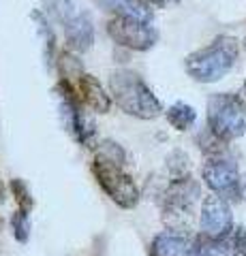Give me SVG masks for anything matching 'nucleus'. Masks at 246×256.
Masks as SVG:
<instances>
[{"instance_id":"obj_19","label":"nucleus","mask_w":246,"mask_h":256,"mask_svg":"<svg viewBox=\"0 0 246 256\" xmlns=\"http://www.w3.org/2000/svg\"><path fill=\"white\" fill-rule=\"evenodd\" d=\"M146 2L150 6H156V9H165V6H169V4H176L178 0H146Z\"/></svg>"},{"instance_id":"obj_11","label":"nucleus","mask_w":246,"mask_h":256,"mask_svg":"<svg viewBox=\"0 0 246 256\" xmlns=\"http://www.w3.org/2000/svg\"><path fill=\"white\" fill-rule=\"evenodd\" d=\"M65 34H67V43L73 52H88L94 41V28H92V20L88 13H75L67 24H65Z\"/></svg>"},{"instance_id":"obj_1","label":"nucleus","mask_w":246,"mask_h":256,"mask_svg":"<svg viewBox=\"0 0 246 256\" xmlns=\"http://www.w3.org/2000/svg\"><path fill=\"white\" fill-rule=\"evenodd\" d=\"M237 54H240V45L233 36H218L208 47L186 56L184 68L195 82L214 84L235 66Z\"/></svg>"},{"instance_id":"obj_20","label":"nucleus","mask_w":246,"mask_h":256,"mask_svg":"<svg viewBox=\"0 0 246 256\" xmlns=\"http://www.w3.org/2000/svg\"><path fill=\"white\" fill-rule=\"evenodd\" d=\"M242 98L246 100V82H244V86H242Z\"/></svg>"},{"instance_id":"obj_5","label":"nucleus","mask_w":246,"mask_h":256,"mask_svg":"<svg viewBox=\"0 0 246 256\" xmlns=\"http://www.w3.org/2000/svg\"><path fill=\"white\" fill-rule=\"evenodd\" d=\"M203 182L214 194L223 196L225 201H240L242 198V180L233 160L223 156H212L201 169Z\"/></svg>"},{"instance_id":"obj_7","label":"nucleus","mask_w":246,"mask_h":256,"mask_svg":"<svg viewBox=\"0 0 246 256\" xmlns=\"http://www.w3.org/2000/svg\"><path fill=\"white\" fill-rule=\"evenodd\" d=\"M60 111L71 137L77 143H82V146L90 148L94 137V124L84 116L82 107H79V96L73 92V88H71L67 79L60 84Z\"/></svg>"},{"instance_id":"obj_3","label":"nucleus","mask_w":246,"mask_h":256,"mask_svg":"<svg viewBox=\"0 0 246 256\" xmlns=\"http://www.w3.org/2000/svg\"><path fill=\"white\" fill-rule=\"evenodd\" d=\"M208 128L225 143L240 139L246 132V100L242 94H212L208 98Z\"/></svg>"},{"instance_id":"obj_14","label":"nucleus","mask_w":246,"mask_h":256,"mask_svg":"<svg viewBox=\"0 0 246 256\" xmlns=\"http://www.w3.org/2000/svg\"><path fill=\"white\" fill-rule=\"evenodd\" d=\"M193 256H237V248L231 235L223 239H212L203 235L193 244Z\"/></svg>"},{"instance_id":"obj_15","label":"nucleus","mask_w":246,"mask_h":256,"mask_svg":"<svg viewBox=\"0 0 246 256\" xmlns=\"http://www.w3.org/2000/svg\"><path fill=\"white\" fill-rule=\"evenodd\" d=\"M195 120H197V111L182 100L173 102L167 109V122L176 128V130H188V128L195 124Z\"/></svg>"},{"instance_id":"obj_4","label":"nucleus","mask_w":246,"mask_h":256,"mask_svg":"<svg viewBox=\"0 0 246 256\" xmlns=\"http://www.w3.org/2000/svg\"><path fill=\"white\" fill-rule=\"evenodd\" d=\"M120 160L114 158H105L97 154L92 162V173L97 182L101 184V188L105 190V194L112 198V201L122 207V210H133L135 205L139 203V190L135 186V182L129 173L122 171Z\"/></svg>"},{"instance_id":"obj_9","label":"nucleus","mask_w":246,"mask_h":256,"mask_svg":"<svg viewBox=\"0 0 246 256\" xmlns=\"http://www.w3.org/2000/svg\"><path fill=\"white\" fill-rule=\"evenodd\" d=\"M199 196V186L190 180V175L180 180H173L171 186L165 192V214L186 216L190 207Z\"/></svg>"},{"instance_id":"obj_17","label":"nucleus","mask_w":246,"mask_h":256,"mask_svg":"<svg viewBox=\"0 0 246 256\" xmlns=\"http://www.w3.org/2000/svg\"><path fill=\"white\" fill-rule=\"evenodd\" d=\"M11 192H13L15 201H18V205H20V210H24V212L33 210V196H30V190L26 188V184H24L22 180L11 182Z\"/></svg>"},{"instance_id":"obj_21","label":"nucleus","mask_w":246,"mask_h":256,"mask_svg":"<svg viewBox=\"0 0 246 256\" xmlns=\"http://www.w3.org/2000/svg\"><path fill=\"white\" fill-rule=\"evenodd\" d=\"M242 196H244V198H246V182H244V184H242Z\"/></svg>"},{"instance_id":"obj_18","label":"nucleus","mask_w":246,"mask_h":256,"mask_svg":"<svg viewBox=\"0 0 246 256\" xmlns=\"http://www.w3.org/2000/svg\"><path fill=\"white\" fill-rule=\"evenodd\" d=\"M167 166L173 175V180H180V178H186L188 175V158L186 154L182 152H173V154L167 158Z\"/></svg>"},{"instance_id":"obj_8","label":"nucleus","mask_w":246,"mask_h":256,"mask_svg":"<svg viewBox=\"0 0 246 256\" xmlns=\"http://www.w3.org/2000/svg\"><path fill=\"white\" fill-rule=\"evenodd\" d=\"M201 235L212 239H223L233 233V216L229 201H225L218 194H210L201 203V216H199Z\"/></svg>"},{"instance_id":"obj_13","label":"nucleus","mask_w":246,"mask_h":256,"mask_svg":"<svg viewBox=\"0 0 246 256\" xmlns=\"http://www.w3.org/2000/svg\"><path fill=\"white\" fill-rule=\"evenodd\" d=\"M101 4L105 9H112L116 15H126V18L152 24V11L146 0H101Z\"/></svg>"},{"instance_id":"obj_2","label":"nucleus","mask_w":246,"mask_h":256,"mask_svg":"<svg viewBox=\"0 0 246 256\" xmlns=\"http://www.w3.org/2000/svg\"><path fill=\"white\" fill-rule=\"evenodd\" d=\"M109 90L124 114L135 116L139 120H154L163 114L161 100L154 92L144 84V79L133 70H116L109 77Z\"/></svg>"},{"instance_id":"obj_6","label":"nucleus","mask_w":246,"mask_h":256,"mask_svg":"<svg viewBox=\"0 0 246 256\" xmlns=\"http://www.w3.org/2000/svg\"><path fill=\"white\" fill-rule=\"evenodd\" d=\"M107 32L118 45H124L135 52H146L158 41V32L150 22H141L126 15H116L109 20Z\"/></svg>"},{"instance_id":"obj_22","label":"nucleus","mask_w":246,"mask_h":256,"mask_svg":"<svg viewBox=\"0 0 246 256\" xmlns=\"http://www.w3.org/2000/svg\"><path fill=\"white\" fill-rule=\"evenodd\" d=\"M0 256H5V254H0Z\"/></svg>"},{"instance_id":"obj_16","label":"nucleus","mask_w":246,"mask_h":256,"mask_svg":"<svg viewBox=\"0 0 246 256\" xmlns=\"http://www.w3.org/2000/svg\"><path fill=\"white\" fill-rule=\"evenodd\" d=\"M11 233L18 239L20 244H26L30 237V220H28V212L18 210L11 218Z\"/></svg>"},{"instance_id":"obj_12","label":"nucleus","mask_w":246,"mask_h":256,"mask_svg":"<svg viewBox=\"0 0 246 256\" xmlns=\"http://www.w3.org/2000/svg\"><path fill=\"white\" fill-rule=\"evenodd\" d=\"M77 88H79V100H82L86 107H90L92 111H97V114H107L109 111L112 98L103 92L97 77L82 73L77 77Z\"/></svg>"},{"instance_id":"obj_10","label":"nucleus","mask_w":246,"mask_h":256,"mask_svg":"<svg viewBox=\"0 0 246 256\" xmlns=\"http://www.w3.org/2000/svg\"><path fill=\"white\" fill-rule=\"evenodd\" d=\"M150 256H193V244L184 230H163L154 237Z\"/></svg>"}]
</instances>
